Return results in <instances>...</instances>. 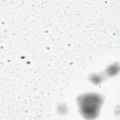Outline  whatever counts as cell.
<instances>
[{
    "label": "cell",
    "instance_id": "obj_1",
    "mask_svg": "<svg viewBox=\"0 0 120 120\" xmlns=\"http://www.w3.org/2000/svg\"><path fill=\"white\" fill-rule=\"evenodd\" d=\"M100 103V98L97 96L93 95L88 96L81 102V109L85 116L90 118L97 115Z\"/></svg>",
    "mask_w": 120,
    "mask_h": 120
}]
</instances>
